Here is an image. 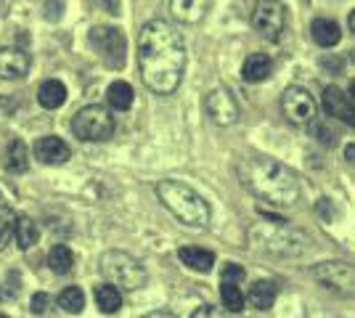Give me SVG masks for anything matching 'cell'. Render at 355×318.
<instances>
[{
  "mask_svg": "<svg viewBox=\"0 0 355 318\" xmlns=\"http://www.w3.org/2000/svg\"><path fill=\"white\" fill-rule=\"evenodd\" d=\"M138 69L151 93L170 96L186 72V43L180 32L162 19H151L138 35Z\"/></svg>",
  "mask_w": 355,
  "mask_h": 318,
  "instance_id": "6da1fadb",
  "label": "cell"
},
{
  "mask_svg": "<svg viewBox=\"0 0 355 318\" xmlns=\"http://www.w3.org/2000/svg\"><path fill=\"white\" fill-rule=\"evenodd\" d=\"M241 186L273 207H297L302 197L300 178L286 165L270 157H250L239 165Z\"/></svg>",
  "mask_w": 355,
  "mask_h": 318,
  "instance_id": "7a4b0ae2",
  "label": "cell"
},
{
  "mask_svg": "<svg viewBox=\"0 0 355 318\" xmlns=\"http://www.w3.org/2000/svg\"><path fill=\"white\" fill-rule=\"evenodd\" d=\"M157 197L183 226H209V204L193 191L191 186H186L180 181H159L157 183Z\"/></svg>",
  "mask_w": 355,
  "mask_h": 318,
  "instance_id": "3957f363",
  "label": "cell"
},
{
  "mask_svg": "<svg viewBox=\"0 0 355 318\" xmlns=\"http://www.w3.org/2000/svg\"><path fill=\"white\" fill-rule=\"evenodd\" d=\"M250 242L254 244V249L270 252L276 258H300L308 252V236L286 223L254 226L250 231Z\"/></svg>",
  "mask_w": 355,
  "mask_h": 318,
  "instance_id": "277c9868",
  "label": "cell"
},
{
  "mask_svg": "<svg viewBox=\"0 0 355 318\" xmlns=\"http://www.w3.org/2000/svg\"><path fill=\"white\" fill-rule=\"evenodd\" d=\"M101 273L106 276V281L117 289H128V292H135L146 284V268L128 252H119V249H112L101 255Z\"/></svg>",
  "mask_w": 355,
  "mask_h": 318,
  "instance_id": "5b68a950",
  "label": "cell"
},
{
  "mask_svg": "<svg viewBox=\"0 0 355 318\" xmlns=\"http://www.w3.org/2000/svg\"><path fill=\"white\" fill-rule=\"evenodd\" d=\"M72 133L77 138H83V141H93V143L106 141L114 133V117H112V112L106 106H85V109H80L74 114Z\"/></svg>",
  "mask_w": 355,
  "mask_h": 318,
  "instance_id": "8992f818",
  "label": "cell"
},
{
  "mask_svg": "<svg viewBox=\"0 0 355 318\" xmlns=\"http://www.w3.org/2000/svg\"><path fill=\"white\" fill-rule=\"evenodd\" d=\"M311 276L324 289L340 294V297H355V265L342 260H329L313 265Z\"/></svg>",
  "mask_w": 355,
  "mask_h": 318,
  "instance_id": "52a82bcc",
  "label": "cell"
},
{
  "mask_svg": "<svg viewBox=\"0 0 355 318\" xmlns=\"http://www.w3.org/2000/svg\"><path fill=\"white\" fill-rule=\"evenodd\" d=\"M90 46L96 48V53L106 61V67L112 69H122L125 59H128V40L122 30L117 27H93L88 35Z\"/></svg>",
  "mask_w": 355,
  "mask_h": 318,
  "instance_id": "ba28073f",
  "label": "cell"
},
{
  "mask_svg": "<svg viewBox=\"0 0 355 318\" xmlns=\"http://www.w3.org/2000/svg\"><path fill=\"white\" fill-rule=\"evenodd\" d=\"M252 27L266 40H279L282 32L286 30V8L279 0H260L254 14H252Z\"/></svg>",
  "mask_w": 355,
  "mask_h": 318,
  "instance_id": "9c48e42d",
  "label": "cell"
},
{
  "mask_svg": "<svg viewBox=\"0 0 355 318\" xmlns=\"http://www.w3.org/2000/svg\"><path fill=\"white\" fill-rule=\"evenodd\" d=\"M284 114L292 125H311L315 120V98L302 85H289L282 98Z\"/></svg>",
  "mask_w": 355,
  "mask_h": 318,
  "instance_id": "30bf717a",
  "label": "cell"
},
{
  "mask_svg": "<svg viewBox=\"0 0 355 318\" xmlns=\"http://www.w3.org/2000/svg\"><path fill=\"white\" fill-rule=\"evenodd\" d=\"M205 109H207L209 120L215 122V125H220V127H228V125H234L239 120L236 98L225 91V88H215L212 93H207Z\"/></svg>",
  "mask_w": 355,
  "mask_h": 318,
  "instance_id": "8fae6325",
  "label": "cell"
},
{
  "mask_svg": "<svg viewBox=\"0 0 355 318\" xmlns=\"http://www.w3.org/2000/svg\"><path fill=\"white\" fill-rule=\"evenodd\" d=\"M321 104H324L329 117H337V120L345 122L347 127H355V104L350 101V96L342 91V88H337V85L324 88Z\"/></svg>",
  "mask_w": 355,
  "mask_h": 318,
  "instance_id": "7c38bea8",
  "label": "cell"
},
{
  "mask_svg": "<svg viewBox=\"0 0 355 318\" xmlns=\"http://www.w3.org/2000/svg\"><path fill=\"white\" fill-rule=\"evenodd\" d=\"M32 67L24 48H0V80H21Z\"/></svg>",
  "mask_w": 355,
  "mask_h": 318,
  "instance_id": "4fadbf2b",
  "label": "cell"
},
{
  "mask_svg": "<svg viewBox=\"0 0 355 318\" xmlns=\"http://www.w3.org/2000/svg\"><path fill=\"white\" fill-rule=\"evenodd\" d=\"M72 157V149L56 136H43L35 141V159L48 167H59Z\"/></svg>",
  "mask_w": 355,
  "mask_h": 318,
  "instance_id": "5bb4252c",
  "label": "cell"
},
{
  "mask_svg": "<svg viewBox=\"0 0 355 318\" xmlns=\"http://www.w3.org/2000/svg\"><path fill=\"white\" fill-rule=\"evenodd\" d=\"M212 8V0H170V14L180 24H199Z\"/></svg>",
  "mask_w": 355,
  "mask_h": 318,
  "instance_id": "9a60e30c",
  "label": "cell"
},
{
  "mask_svg": "<svg viewBox=\"0 0 355 318\" xmlns=\"http://www.w3.org/2000/svg\"><path fill=\"white\" fill-rule=\"evenodd\" d=\"M273 75V59L266 53H250L247 61L241 64V77L247 82H263Z\"/></svg>",
  "mask_w": 355,
  "mask_h": 318,
  "instance_id": "2e32d148",
  "label": "cell"
},
{
  "mask_svg": "<svg viewBox=\"0 0 355 318\" xmlns=\"http://www.w3.org/2000/svg\"><path fill=\"white\" fill-rule=\"evenodd\" d=\"M178 258H180V263L186 268L199 273L212 271V265H215V255L209 249H199V247H183V249H178Z\"/></svg>",
  "mask_w": 355,
  "mask_h": 318,
  "instance_id": "e0dca14e",
  "label": "cell"
},
{
  "mask_svg": "<svg viewBox=\"0 0 355 318\" xmlns=\"http://www.w3.org/2000/svg\"><path fill=\"white\" fill-rule=\"evenodd\" d=\"M311 35L321 48H334L342 40L340 24L331 21V19H315L311 24Z\"/></svg>",
  "mask_w": 355,
  "mask_h": 318,
  "instance_id": "ac0fdd59",
  "label": "cell"
},
{
  "mask_svg": "<svg viewBox=\"0 0 355 318\" xmlns=\"http://www.w3.org/2000/svg\"><path fill=\"white\" fill-rule=\"evenodd\" d=\"M64 101H67V88H64L61 80H45L43 85L37 88V104L48 109V112L64 106Z\"/></svg>",
  "mask_w": 355,
  "mask_h": 318,
  "instance_id": "d6986e66",
  "label": "cell"
},
{
  "mask_svg": "<svg viewBox=\"0 0 355 318\" xmlns=\"http://www.w3.org/2000/svg\"><path fill=\"white\" fill-rule=\"evenodd\" d=\"M133 85L130 82H125V80H114L112 85H109V91H106V101L109 106L114 109V112H128L130 106H133Z\"/></svg>",
  "mask_w": 355,
  "mask_h": 318,
  "instance_id": "ffe728a7",
  "label": "cell"
},
{
  "mask_svg": "<svg viewBox=\"0 0 355 318\" xmlns=\"http://www.w3.org/2000/svg\"><path fill=\"white\" fill-rule=\"evenodd\" d=\"M14 236H16V244H19V249H32L37 239H40V228L37 223L27 218V215H16V226H14Z\"/></svg>",
  "mask_w": 355,
  "mask_h": 318,
  "instance_id": "44dd1931",
  "label": "cell"
},
{
  "mask_svg": "<svg viewBox=\"0 0 355 318\" xmlns=\"http://www.w3.org/2000/svg\"><path fill=\"white\" fill-rule=\"evenodd\" d=\"M276 294H279V289H276L273 281H254L250 289V303L257 310H268L276 303Z\"/></svg>",
  "mask_w": 355,
  "mask_h": 318,
  "instance_id": "7402d4cb",
  "label": "cell"
},
{
  "mask_svg": "<svg viewBox=\"0 0 355 318\" xmlns=\"http://www.w3.org/2000/svg\"><path fill=\"white\" fill-rule=\"evenodd\" d=\"M6 167H8L11 173H24V170L30 167V149H27V143H24L21 138H14V141L8 143Z\"/></svg>",
  "mask_w": 355,
  "mask_h": 318,
  "instance_id": "603a6c76",
  "label": "cell"
},
{
  "mask_svg": "<svg viewBox=\"0 0 355 318\" xmlns=\"http://www.w3.org/2000/svg\"><path fill=\"white\" fill-rule=\"evenodd\" d=\"M96 305H98V310L101 313H117L119 308H122V292L117 287H112V284H101V287H96Z\"/></svg>",
  "mask_w": 355,
  "mask_h": 318,
  "instance_id": "cb8c5ba5",
  "label": "cell"
},
{
  "mask_svg": "<svg viewBox=\"0 0 355 318\" xmlns=\"http://www.w3.org/2000/svg\"><path fill=\"white\" fill-rule=\"evenodd\" d=\"M48 265L53 273H69L74 268V255L67 244H56L51 252H48Z\"/></svg>",
  "mask_w": 355,
  "mask_h": 318,
  "instance_id": "d4e9b609",
  "label": "cell"
},
{
  "mask_svg": "<svg viewBox=\"0 0 355 318\" xmlns=\"http://www.w3.org/2000/svg\"><path fill=\"white\" fill-rule=\"evenodd\" d=\"M59 305H61V310H67V313L77 316V313L85 308V292H83L80 287H67L59 294Z\"/></svg>",
  "mask_w": 355,
  "mask_h": 318,
  "instance_id": "484cf974",
  "label": "cell"
},
{
  "mask_svg": "<svg viewBox=\"0 0 355 318\" xmlns=\"http://www.w3.org/2000/svg\"><path fill=\"white\" fill-rule=\"evenodd\" d=\"M220 300L231 313H241V310H244V294H241V287H239V284L220 281Z\"/></svg>",
  "mask_w": 355,
  "mask_h": 318,
  "instance_id": "4316f807",
  "label": "cell"
},
{
  "mask_svg": "<svg viewBox=\"0 0 355 318\" xmlns=\"http://www.w3.org/2000/svg\"><path fill=\"white\" fill-rule=\"evenodd\" d=\"M14 226H16L14 210H8V207H3V204H0V252L6 249L8 239L14 236Z\"/></svg>",
  "mask_w": 355,
  "mask_h": 318,
  "instance_id": "83f0119b",
  "label": "cell"
},
{
  "mask_svg": "<svg viewBox=\"0 0 355 318\" xmlns=\"http://www.w3.org/2000/svg\"><path fill=\"white\" fill-rule=\"evenodd\" d=\"M19 289H21V276L16 271H11L6 276V281L0 284V303H8V300H14L16 294H19Z\"/></svg>",
  "mask_w": 355,
  "mask_h": 318,
  "instance_id": "f1b7e54d",
  "label": "cell"
},
{
  "mask_svg": "<svg viewBox=\"0 0 355 318\" xmlns=\"http://www.w3.org/2000/svg\"><path fill=\"white\" fill-rule=\"evenodd\" d=\"M313 133H315V138H318L324 146H334V143H337V133H334L326 122H315V125H313Z\"/></svg>",
  "mask_w": 355,
  "mask_h": 318,
  "instance_id": "f546056e",
  "label": "cell"
},
{
  "mask_svg": "<svg viewBox=\"0 0 355 318\" xmlns=\"http://www.w3.org/2000/svg\"><path fill=\"white\" fill-rule=\"evenodd\" d=\"M244 268L241 265H236V263H228L225 268H223V273H220V281H231V284H241L244 281Z\"/></svg>",
  "mask_w": 355,
  "mask_h": 318,
  "instance_id": "4dcf8cb0",
  "label": "cell"
},
{
  "mask_svg": "<svg viewBox=\"0 0 355 318\" xmlns=\"http://www.w3.org/2000/svg\"><path fill=\"white\" fill-rule=\"evenodd\" d=\"M48 305H51V297H48L45 292H37V294H32L30 308H32V313H35V316H43L45 310H48Z\"/></svg>",
  "mask_w": 355,
  "mask_h": 318,
  "instance_id": "1f68e13d",
  "label": "cell"
},
{
  "mask_svg": "<svg viewBox=\"0 0 355 318\" xmlns=\"http://www.w3.org/2000/svg\"><path fill=\"white\" fill-rule=\"evenodd\" d=\"M61 8H64L61 0H48V3H45V16H48L51 21H56V19L61 16Z\"/></svg>",
  "mask_w": 355,
  "mask_h": 318,
  "instance_id": "d6a6232c",
  "label": "cell"
},
{
  "mask_svg": "<svg viewBox=\"0 0 355 318\" xmlns=\"http://www.w3.org/2000/svg\"><path fill=\"white\" fill-rule=\"evenodd\" d=\"M191 318H223V316H220V310H218V308H212V305H202L199 310H193Z\"/></svg>",
  "mask_w": 355,
  "mask_h": 318,
  "instance_id": "836d02e7",
  "label": "cell"
},
{
  "mask_svg": "<svg viewBox=\"0 0 355 318\" xmlns=\"http://www.w3.org/2000/svg\"><path fill=\"white\" fill-rule=\"evenodd\" d=\"M98 8H104V11H109V14H119V0H93Z\"/></svg>",
  "mask_w": 355,
  "mask_h": 318,
  "instance_id": "e575fe53",
  "label": "cell"
},
{
  "mask_svg": "<svg viewBox=\"0 0 355 318\" xmlns=\"http://www.w3.org/2000/svg\"><path fill=\"white\" fill-rule=\"evenodd\" d=\"M141 318H178V316L167 313V310H154V313H146V316H141Z\"/></svg>",
  "mask_w": 355,
  "mask_h": 318,
  "instance_id": "d590c367",
  "label": "cell"
},
{
  "mask_svg": "<svg viewBox=\"0 0 355 318\" xmlns=\"http://www.w3.org/2000/svg\"><path fill=\"white\" fill-rule=\"evenodd\" d=\"M347 24H350V32L355 35V11L350 14V19H347Z\"/></svg>",
  "mask_w": 355,
  "mask_h": 318,
  "instance_id": "8d00e7d4",
  "label": "cell"
},
{
  "mask_svg": "<svg viewBox=\"0 0 355 318\" xmlns=\"http://www.w3.org/2000/svg\"><path fill=\"white\" fill-rule=\"evenodd\" d=\"M347 96H350V101H353V104H355V82H353V85H350V93H347Z\"/></svg>",
  "mask_w": 355,
  "mask_h": 318,
  "instance_id": "74e56055",
  "label": "cell"
},
{
  "mask_svg": "<svg viewBox=\"0 0 355 318\" xmlns=\"http://www.w3.org/2000/svg\"><path fill=\"white\" fill-rule=\"evenodd\" d=\"M0 318H8V316H0Z\"/></svg>",
  "mask_w": 355,
  "mask_h": 318,
  "instance_id": "f35d334b",
  "label": "cell"
}]
</instances>
